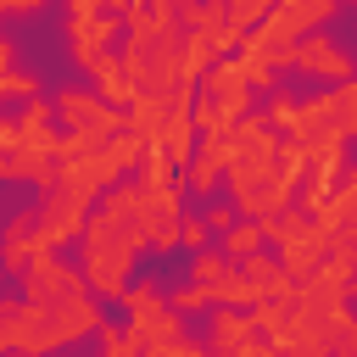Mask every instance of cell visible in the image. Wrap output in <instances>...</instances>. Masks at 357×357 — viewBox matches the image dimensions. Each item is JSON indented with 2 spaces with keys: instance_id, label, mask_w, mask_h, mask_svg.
<instances>
[{
  "instance_id": "cell-2",
  "label": "cell",
  "mask_w": 357,
  "mask_h": 357,
  "mask_svg": "<svg viewBox=\"0 0 357 357\" xmlns=\"http://www.w3.org/2000/svg\"><path fill=\"white\" fill-rule=\"evenodd\" d=\"M279 145H284V134H279L262 112H251V117L229 134V201L240 206L245 223H257L262 190H268L273 167H279Z\"/></svg>"
},
{
  "instance_id": "cell-25",
  "label": "cell",
  "mask_w": 357,
  "mask_h": 357,
  "mask_svg": "<svg viewBox=\"0 0 357 357\" xmlns=\"http://www.w3.org/2000/svg\"><path fill=\"white\" fill-rule=\"evenodd\" d=\"M6 17H28V11H45V0H0Z\"/></svg>"
},
{
  "instance_id": "cell-14",
  "label": "cell",
  "mask_w": 357,
  "mask_h": 357,
  "mask_svg": "<svg viewBox=\"0 0 357 357\" xmlns=\"http://www.w3.org/2000/svg\"><path fill=\"white\" fill-rule=\"evenodd\" d=\"M218 245H223V257H229V262H251V257H262V251H268V229L240 218V223H234Z\"/></svg>"
},
{
  "instance_id": "cell-18",
  "label": "cell",
  "mask_w": 357,
  "mask_h": 357,
  "mask_svg": "<svg viewBox=\"0 0 357 357\" xmlns=\"http://www.w3.org/2000/svg\"><path fill=\"white\" fill-rule=\"evenodd\" d=\"M290 301H296V296H290ZM290 301H262V307H251V324H257L268 340H279L284 324H290Z\"/></svg>"
},
{
  "instance_id": "cell-15",
  "label": "cell",
  "mask_w": 357,
  "mask_h": 357,
  "mask_svg": "<svg viewBox=\"0 0 357 357\" xmlns=\"http://www.w3.org/2000/svg\"><path fill=\"white\" fill-rule=\"evenodd\" d=\"M229 273H234V262L223 257V245H206V251H195V257H190V284H206L212 296L223 290V279H229Z\"/></svg>"
},
{
  "instance_id": "cell-20",
  "label": "cell",
  "mask_w": 357,
  "mask_h": 357,
  "mask_svg": "<svg viewBox=\"0 0 357 357\" xmlns=\"http://www.w3.org/2000/svg\"><path fill=\"white\" fill-rule=\"evenodd\" d=\"M206 245H218L212 223H206V218H184V251L195 257V251H206Z\"/></svg>"
},
{
  "instance_id": "cell-10",
  "label": "cell",
  "mask_w": 357,
  "mask_h": 357,
  "mask_svg": "<svg viewBox=\"0 0 357 357\" xmlns=\"http://www.w3.org/2000/svg\"><path fill=\"white\" fill-rule=\"evenodd\" d=\"M296 73H307V78H318V84H346V78H357V61H351V50L346 45H335L329 33H307V39H296Z\"/></svg>"
},
{
  "instance_id": "cell-13",
  "label": "cell",
  "mask_w": 357,
  "mask_h": 357,
  "mask_svg": "<svg viewBox=\"0 0 357 357\" xmlns=\"http://www.w3.org/2000/svg\"><path fill=\"white\" fill-rule=\"evenodd\" d=\"M89 78H95V95H106V100H112V106H123V112H128V106L139 100V89H134V78H128V67H123V50H112V56H100Z\"/></svg>"
},
{
  "instance_id": "cell-16",
  "label": "cell",
  "mask_w": 357,
  "mask_h": 357,
  "mask_svg": "<svg viewBox=\"0 0 357 357\" xmlns=\"http://www.w3.org/2000/svg\"><path fill=\"white\" fill-rule=\"evenodd\" d=\"M0 95H6L11 106H28V100H39V78L22 73V67H11V73H0Z\"/></svg>"
},
{
  "instance_id": "cell-22",
  "label": "cell",
  "mask_w": 357,
  "mask_h": 357,
  "mask_svg": "<svg viewBox=\"0 0 357 357\" xmlns=\"http://www.w3.org/2000/svg\"><path fill=\"white\" fill-rule=\"evenodd\" d=\"M329 357H357V312L335 329V340H329Z\"/></svg>"
},
{
  "instance_id": "cell-9",
  "label": "cell",
  "mask_w": 357,
  "mask_h": 357,
  "mask_svg": "<svg viewBox=\"0 0 357 357\" xmlns=\"http://www.w3.org/2000/svg\"><path fill=\"white\" fill-rule=\"evenodd\" d=\"M123 17H112V11H100V17H67V56L84 67V73H95V61L100 56H112V45H123Z\"/></svg>"
},
{
  "instance_id": "cell-24",
  "label": "cell",
  "mask_w": 357,
  "mask_h": 357,
  "mask_svg": "<svg viewBox=\"0 0 357 357\" xmlns=\"http://www.w3.org/2000/svg\"><path fill=\"white\" fill-rule=\"evenodd\" d=\"M106 11H112V17H123V22H128V17H139V11H151V0H112V6H106Z\"/></svg>"
},
{
  "instance_id": "cell-3",
  "label": "cell",
  "mask_w": 357,
  "mask_h": 357,
  "mask_svg": "<svg viewBox=\"0 0 357 357\" xmlns=\"http://www.w3.org/2000/svg\"><path fill=\"white\" fill-rule=\"evenodd\" d=\"M268 229V245L279 251V262L296 273V279H312L329 257H335V240H340V218L324 206V212H284V218H273V223H262Z\"/></svg>"
},
{
  "instance_id": "cell-8",
  "label": "cell",
  "mask_w": 357,
  "mask_h": 357,
  "mask_svg": "<svg viewBox=\"0 0 357 357\" xmlns=\"http://www.w3.org/2000/svg\"><path fill=\"white\" fill-rule=\"evenodd\" d=\"M184 190L190 184H173V190H145L139 184V229H145L151 251H178L184 245V218H190L184 212Z\"/></svg>"
},
{
  "instance_id": "cell-11",
  "label": "cell",
  "mask_w": 357,
  "mask_h": 357,
  "mask_svg": "<svg viewBox=\"0 0 357 357\" xmlns=\"http://www.w3.org/2000/svg\"><path fill=\"white\" fill-rule=\"evenodd\" d=\"M201 100H218V106H229L234 117H251V95H257V84L245 78V67H240V56H223L206 78H201V89H195Z\"/></svg>"
},
{
  "instance_id": "cell-1",
  "label": "cell",
  "mask_w": 357,
  "mask_h": 357,
  "mask_svg": "<svg viewBox=\"0 0 357 357\" xmlns=\"http://www.w3.org/2000/svg\"><path fill=\"white\" fill-rule=\"evenodd\" d=\"M145 245H151V240H145V229H139V184L106 190V195L95 201V212H89L84 240H78V268H84L89 290H95L100 301H123L128 284H134L128 268H134V257H139Z\"/></svg>"
},
{
  "instance_id": "cell-4",
  "label": "cell",
  "mask_w": 357,
  "mask_h": 357,
  "mask_svg": "<svg viewBox=\"0 0 357 357\" xmlns=\"http://www.w3.org/2000/svg\"><path fill=\"white\" fill-rule=\"evenodd\" d=\"M290 139H301L307 151H324V145H357V78L307 95Z\"/></svg>"
},
{
  "instance_id": "cell-5",
  "label": "cell",
  "mask_w": 357,
  "mask_h": 357,
  "mask_svg": "<svg viewBox=\"0 0 357 357\" xmlns=\"http://www.w3.org/2000/svg\"><path fill=\"white\" fill-rule=\"evenodd\" d=\"M128 318V335L139 340V351H151V346H173V340H184V312H173V296L156 284V279H134L128 284V296L117 301Z\"/></svg>"
},
{
  "instance_id": "cell-12",
  "label": "cell",
  "mask_w": 357,
  "mask_h": 357,
  "mask_svg": "<svg viewBox=\"0 0 357 357\" xmlns=\"http://www.w3.org/2000/svg\"><path fill=\"white\" fill-rule=\"evenodd\" d=\"M257 340H262V329L251 324V312H240V307H212V335H206L212 357H240V351H251Z\"/></svg>"
},
{
  "instance_id": "cell-6",
  "label": "cell",
  "mask_w": 357,
  "mask_h": 357,
  "mask_svg": "<svg viewBox=\"0 0 357 357\" xmlns=\"http://www.w3.org/2000/svg\"><path fill=\"white\" fill-rule=\"evenodd\" d=\"M56 117H61V134H78V139H89V145H112V139L128 128V112H123V106H112V100L95 95V89H78V84L56 89Z\"/></svg>"
},
{
  "instance_id": "cell-28",
  "label": "cell",
  "mask_w": 357,
  "mask_h": 357,
  "mask_svg": "<svg viewBox=\"0 0 357 357\" xmlns=\"http://www.w3.org/2000/svg\"><path fill=\"white\" fill-rule=\"evenodd\" d=\"M223 6H229V11H234V6H240V0H223Z\"/></svg>"
},
{
  "instance_id": "cell-17",
  "label": "cell",
  "mask_w": 357,
  "mask_h": 357,
  "mask_svg": "<svg viewBox=\"0 0 357 357\" xmlns=\"http://www.w3.org/2000/svg\"><path fill=\"white\" fill-rule=\"evenodd\" d=\"M262 117H268V123H273V128L290 139V134H296V117H301V100L279 89V95H268V112H262Z\"/></svg>"
},
{
  "instance_id": "cell-19",
  "label": "cell",
  "mask_w": 357,
  "mask_h": 357,
  "mask_svg": "<svg viewBox=\"0 0 357 357\" xmlns=\"http://www.w3.org/2000/svg\"><path fill=\"white\" fill-rule=\"evenodd\" d=\"M206 307H218V296H212L206 284H184V290H173V312H206Z\"/></svg>"
},
{
  "instance_id": "cell-23",
  "label": "cell",
  "mask_w": 357,
  "mask_h": 357,
  "mask_svg": "<svg viewBox=\"0 0 357 357\" xmlns=\"http://www.w3.org/2000/svg\"><path fill=\"white\" fill-rule=\"evenodd\" d=\"M106 6H112V0H61V11H67V17H100Z\"/></svg>"
},
{
  "instance_id": "cell-26",
  "label": "cell",
  "mask_w": 357,
  "mask_h": 357,
  "mask_svg": "<svg viewBox=\"0 0 357 357\" xmlns=\"http://www.w3.org/2000/svg\"><path fill=\"white\" fill-rule=\"evenodd\" d=\"M17 67V39H0V73Z\"/></svg>"
},
{
  "instance_id": "cell-21",
  "label": "cell",
  "mask_w": 357,
  "mask_h": 357,
  "mask_svg": "<svg viewBox=\"0 0 357 357\" xmlns=\"http://www.w3.org/2000/svg\"><path fill=\"white\" fill-rule=\"evenodd\" d=\"M206 223H212V234L223 240V234L240 223V206H234V201H212V206H206Z\"/></svg>"
},
{
  "instance_id": "cell-27",
  "label": "cell",
  "mask_w": 357,
  "mask_h": 357,
  "mask_svg": "<svg viewBox=\"0 0 357 357\" xmlns=\"http://www.w3.org/2000/svg\"><path fill=\"white\" fill-rule=\"evenodd\" d=\"M273 357H301V351H290V346H273Z\"/></svg>"
},
{
  "instance_id": "cell-7",
  "label": "cell",
  "mask_w": 357,
  "mask_h": 357,
  "mask_svg": "<svg viewBox=\"0 0 357 357\" xmlns=\"http://www.w3.org/2000/svg\"><path fill=\"white\" fill-rule=\"evenodd\" d=\"M39 251H61V245H78L84 229H89V195L73 190V184H50L39 190Z\"/></svg>"
}]
</instances>
